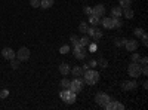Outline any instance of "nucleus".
<instances>
[{"instance_id":"f704fd0d","label":"nucleus","mask_w":148,"mask_h":110,"mask_svg":"<svg viewBox=\"0 0 148 110\" xmlns=\"http://www.w3.org/2000/svg\"><path fill=\"white\" fill-rule=\"evenodd\" d=\"M83 12H84L86 15H90V14H92V8H90V6H84V8H83Z\"/></svg>"},{"instance_id":"39448f33","label":"nucleus","mask_w":148,"mask_h":110,"mask_svg":"<svg viewBox=\"0 0 148 110\" xmlns=\"http://www.w3.org/2000/svg\"><path fill=\"white\" fill-rule=\"evenodd\" d=\"M110 100H111V97H110L108 94H105V92H98V94L95 95V101H96V104H98V106H101V107H104Z\"/></svg>"},{"instance_id":"1a4fd4ad","label":"nucleus","mask_w":148,"mask_h":110,"mask_svg":"<svg viewBox=\"0 0 148 110\" xmlns=\"http://www.w3.org/2000/svg\"><path fill=\"white\" fill-rule=\"evenodd\" d=\"M99 24L104 28H107V30H113L114 28V19H113V17H105L104 19L99 21Z\"/></svg>"},{"instance_id":"f257e3e1","label":"nucleus","mask_w":148,"mask_h":110,"mask_svg":"<svg viewBox=\"0 0 148 110\" xmlns=\"http://www.w3.org/2000/svg\"><path fill=\"white\" fill-rule=\"evenodd\" d=\"M83 80L88 83V85H90V86H92V85H96L98 80H99V73L89 67L88 70L83 73Z\"/></svg>"},{"instance_id":"72a5a7b5","label":"nucleus","mask_w":148,"mask_h":110,"mask_svg":"<svg viewBox=\"0 0 148 110\" xmlns=\"http://www.w3.org/2000/svg\"><path fill=\"white\" fill-rule=\"evenodd\" d=\"M30 5L33 8H39L40 6V0H30Z\"/></svg>"},{"instance_id":"473e14b6","label":"nucleus","mask_w":148,"mask_h":110,"mask_svg":"<svg viewBox=\"0 0 148 110\" xmlns=\"http://www.w3.org/2000/svg\"><path fill=\"white\" fill-rule=\"evenodd\" d=\"M19 64H21V61H19V59H15V58L12 59V68H18Z\"/></svg>"},{"instance_id":"b1692460","label":"nucleus","mask_w":148,"mask_h":110,"mask_svg":"<svg viewBox=\"0 0 148 110\" xmlns=\"http://www.w3.org/2000/svg\"><path fill=\"white\" fill-rule=\"evenodd\" d=\"M125 42H126V39H121V37L114 39V45H116L117 48H120V46H125Z\"/></svg>"},{"instance_id":"c85d7f7f","label":"nucleus","mask_w":148,"mask_h":110,"mask_svg":"<svg viewBox=\"0 0 148 110\" xmlns=\"http://www.w3.org/2000/svg\"><path fill=\"white\" fill-rule=\"evenodd\" d=\"M71 43L74 45V48H76V46H80V43H79V37H77V36H71Z\"/></svg>"},{"instance_id":"7ed1b4c3","label":"nucleus","mask_w":148,"mask_h":110,"mask_svg":"<svg viewBox=\"0 0 148 110\" xmlns=\"http://www.w3.org/2000/svg\"><path fill=\"white\" fill-rule=\"evenodd\" d=\"M127 73H129V76H132V77H139L141 76V64L139 63H132L129 64V67H127Z\"/></svg>"},{"instance_id":"58836bf2","label":"nucleus","mask_w":148,"mask_h":110,"mask_svg":"<svg viewBox=\"0 0 148 110\" xmlns=\"http://www.w3.org/2000/svg\"><path fill=\"white\" fill-rule=\"evenodd\" d=\"M88 46H89V51H90V52H93V51H96V45H95V43H89Z\"/></svg>"},{"instance_id":"dca6fc26","label":"nucleus","mask_w":148,"mask_h":110,"mask_svg":"<svg viewBox=\"0 0 148 110\" xmlns=\"http://www.w3.org/2000/svg\"><path fill=\"white\" fill-rule=\"evenodd\" d=\"M70 71H71L73 75L76 76V77H80V76H83V73H84V71H83V68H82L80 66H76V67H73V68H71Z\"/></svg>"},{"instance_id":"393cba45","label":"nucleus","mask_w":148,"mask_h":110,"mask_svg":"<svg viewBox=\"0 0 148 110\" xmlns=\"http://www.w3.org/2000/svg\"><path fill=\"white\" fill-rule=\"evenodd\" d=\"M119 5H120L121 8H130V5H132V0H120Z\"/></svg>"},{"instance_id":"423d86ee","label":"nucleus","mask_w":148,"mask_h":110,"mask_svg":"<svg viewBox=\"0 0 148 110\" xmlns=\"http://www.w3.org/2000/svg\"><path fill=\"white\" fill-rule=\"evenodd\" d=\"M104 109H107V110H125V106L119 101H116V100H110L104 106Z\"/></svg>"},{"instance_id":"f3484780","label":"nucleus","mask_w":148,"mask_h":110,"mask_svg":"<svg viewBox=\"0 0 148 110\" xmlns=\"http://www.w3.org/2000/svg\"><path fill=\"white\" fill-rule=\"evenodd\" d=\"M55 0H40V8L43 9H49V8H52Z\"/></svg>"},{"instance_id":"cd10ccee","label":"nucleus","mask_w":148,"mask_h":110,"mask_svg":"<svg viewBox=\"0 0 148 110\" xmlns=\"http://www.w3.org/2000/svg\"><path fill=\"white\" fill-rule=\"evenodd\" d=\"M133 33H135V36H136V37H141V36H142L145 31H144V28H141V27H136Z\"/></svg>"},{"instance_id":"a878e982","label":"nucleus","mask_w":148,"mask_h":110,"mask_svg":"<svg viewBox=\"0 0 148 110\" xmlns=\"http://www.w3.org/2000/svg\"><path fill=\"white\" fill-rule=\"evenodd\" d=\"M68 52H70V46H68V45H64V46L59 48V54L65 55V54H68Z\"/></svg>"},{"instance_id":"0eeeda50","label":"nucleus","mask_w":148,"mask_h":110,"mask_svg":"<svg viewBox=\"0 0 148 110\" xmlns=\"http://www.w3.org/2000/svg\"><path fill=\"white\" fill-rule=\"evenodd\" d=\"M16 58L19 61H27L30 58V49H28V48H25V46L19 48V51L16 52Z\"/></svg>"},{"instance_id":"ea45409f","label":"nucleus","mask_w":148,"mask_h":110,"mask_svg":"<svg viewBox=\"0 0 148 110\" xmlns=\"http://www.w3.org/2000/svg\"><path fill=\"white\" fill-rule=\"evenodd\" d=\"M82 68H83V71H86V70H88V68H89V64H84V66H83Z\"/></svg>"},{"instance_id":"e433bc0d","label":"nucleus","mask_w":148,"mask_h":110,"mask_svg":"<svg viewBox=\"0 0 148 110\" xmlns=\"http://www.w3.org/2000/svg\"><path fill=\"white\" fill-rule=\"evenodd\" d=\"M98 63H99V66H101L102 68H105V67L108 66V63H107V61H105V59H102V58H101L99 61H98Z\"/></svg>"},{"instance_id":"ddd939ff","label":"nucleus","mask_w":148,"mask_h":110,"mask_svg":"<svg viewBox=\"0 0 148 110\" xmlns=\"http://www.w3.org/2000/svg\"><path fill=\"white\" fill-rule=\"evenodd\" d=\"M74 57H76L77 59H84L86 58L84 48L83 46H76V48H74Z\"/></svg>"},{"instance_id":"a211bd4d","label":"nucleus","mask_w":148,"mask_h":110,"mask_svg":"<svg viewBox=\"0 0 148 110\" xmlns=\"http://www.w3.org/2000/svg\"><path fill=\"white\" fill-rule=\"evenodd\" d=\"M121 17H126L127 19H132L133 18V10L130 8H123V15Z\"/></svg>"},{"instance_id":"6ab92c4d","label":"nucleus","mask_w":148,"mask_h":110,"mask_svg":"<svg viewBox=\"0 0 148 110\" xmlns=\"http://www.w3.org/2000/svg\"><path fill=\"white\" fill-rule=\"evenodd\" d=\"M99 21H101V18H99V17H95V15H89V24H90V26L96 27L98 24H99Z\"/></svg>"},{"instance_id":"7c9ffc66","label":"nucleus","mask_w":148,"mask_h":110,"mask_svg":"<svg viewBox=\"0 0 148 110\" xmlns=\"http://www.w3.org/2000/svg\"><path fill=\"white\" fill-rule=\"evenodd\" d=\"M141 42H142V45H144V46H147V45H148V36H147L145 33L141 36Z\"/></svg>"},{"instance_id":"20e7f679","label":"nucleus","mask_w":148,"mask_h":110,"mask_svg":"<svg viewBox=\"0 0 148 110\" xmlns=\"http://www.w3.org/2000/svg\"><path fill=\"white\" fill-rule=\"evenodd\" d=\"M83 83H84V80L83 79H80V77H76V79H73V80H70V88L68 89H71L73 92H80L82 89H83Z\"/></svg>"},{"instance_id":"2eb2a0df","label":"nucleus","mask_w":148,"mask_h":110,"mask_svg":"<svg viewBox=\"0 0 148 110\" xmlns=\"http://www.w3.org/2000/svg\"><path fill=\"white\" fill-rule=\"evenodd\" d=\"M111 15H113L114 18H120L123 15V8L121 6H114L113 9H111Z\"/></svg>"},{"instance_id":"412c9836","label":"nucleus","mask_w":148,"mask_h":110,"mask_svg":"<svg viewBox=\"0 0 148 110\" xmlns=\"http://www.w3.org/2000/svg\"><path fill=\"white\" fill-rule=\"evenodd\" d=\"M101 37H102V31L98 30V28H95V31H93V34H92V39H93V40H99Z\"/></svg>"},{"instance_id":"4468645a","label":"nucleus","mask_w":148,"mask_h":110,"mask_svg":"<svg viewBox=\"0 0 148 110\" xmlns=\"http://www.w3.org/2000/svg\"><path fill=\"white\" fill-rule=\"evenodd\" d=\"M70 70H71V67L68 66V63H62V64L59 66V73H61L62 76H68Z\"/></svg>"},{"instance_id":"aec40b11","label":"nucleus","mask_w":148,"mask_h":110,"mask_svg":"<svg viewBox=\"0 0 148 110\" xmlns=\"http://www.w3.org/2000/svg\"><path fill=\"white\" fill-rule=\"evenodd\" d=\"M79 43H80V46H88L89 43H90V37H89V36H83V37H80L79 39Z\"/></svg>"},{"instance_id":"4c0bfd02","label":"nucleus","mask_w":148,"mask_h":110,"mask_svg":"<svg viewBox=\"0 0 148 110\" xmlns=\"http://www.w3.org/2000/svg\"><path fill=\"white\" fill-rule=\"evenodd\" d=\"M139 61H141V64H142V66H147V64H148V58H147V57H141Z\"/></svg>"},{"instance_id":"9b49d317","label":"nucleus","mask_w":148,"mask_h":110,"mask_svg":"<svg viewBox=\"0 0 148 110\" xmlns=\"http://www.w3.org/2000/svg\"><path fill=\"white\" fill-rule=\"evenodd\" d=\"M90 15H95V17H104L105 15V8H104V5H96V6H93L92 8V14Z\"/></svg>"},{"instance_id":"4be33fe9","label":"nucleus","mask_w":148,"mask_h":110,"mask_svg":"<svg viewBox=\"0 0 148 110\" xmlns=\"http://www.w3.org/2000/svg\"><path fill=\"white\" fill-rule=\"evenodd\" d=\"M88 28H89V26H88V22H80V26H79V30H80V33H88Z\"/></svg>"},{"instance_id":"c9c22d12","label":"nucleus","mask_w":148,"mask_h":110,"mask_svg":"<svg viewBox=\"0 0 148 110\" xmlns=\"http://www.w3.org/2000/svg\"><path fill=\"white\" fill-rule=\"evenodd\" d=\"M88 64H89V67H90V68H95V67L98 66V61H96V59H92V61H89Z\"/></svg>"},{"instance_id":"6e6552de","label":"nucleus","mask_w":148,"mask_h":110,"mask_svg":"<svg viewBox=\"0 0 148 110\" xmlns=\"http://www.w3.org/2000/svg\"><path fill=\"white\" fill-rule=\"evenodd\" d=\"M138 46H139V43H138V40H135V39H126V42H125V48L129 52L136 51Z\"/></svg>"},{"instance_id":"c756f323","label":"nucleus","mask_w":148,"mask_h":110,"mask_svg":"<svg viewBox=\"0 0 148 110\" xmlns=\"http://www.w3.org/2000/svg\"><path fill=\"white\" fill-rule=\"evenodd\" d=\"M8 97H9V91H8V89H3V91H0V98H2V100L8 98Z\"/></svg>"},{"instance_id":"f8f14e48","label":"nucleus","mask_w":148,"mask_h":110,"mask_svg":"<svg viewBox=\"0 0 148 110\" xmlns=\"http://www.w3.org/2000/svg\"><path fill=\"white\" fill-rule=\"evenodd\" d=\"M2 55L6 58V59H14L15 57H16V54H15V51L14 49H12V48H3V49H2Z\"/></svg>"},{"instance_id":"f03ea898","label":"nucleus","mask_w":148,"mask_h":110,"mask_svg":"<svg viewBox=\"0 0 148 110\" xmlns=\"http://www.w3.org/2000/svg\"><path fill=\"white\" fill-rule=\"evenodd\" d=\"M61 100H62L64 103L67 104H74L76 103V92H73L71 89H62L59 94Z\"/></svg>"},{"instance_id":"5701e85b","label":"nucleus","mask_w":148,"mask_h":110,"mask_svg":"<svg viewBox=\"0 0 148 110\" xmlns=\"http://www.w3.org/2000/svg\"><path fill=\"white\" fill-rule=\"evenodd\" d=\"M61 88H62V89H68L70 88V80L67 77H64L62 80H61Z\"/></svg>"},{"instance_id":"bb28decb","label":"nucleus","mask_w":148,"mask_h":110,"mask_svg":"<svg viewBox=\"0 0 148 110\" xmlns=\"http://www.w3.org/2000/svg\"><path fill=\"white\" fill-rule=\"evenodd\" d=\"M130 59L133 61V63H139V59H141V55H139L138 52H135V51H133V54H132Z\"/></svg>"},{"instance_id":"9d476101","label":"nucleus","mask_w":148,"mask_h":110,"mask_svg":"<svg viewBox=\"0 0 148 110\" xmlns=\"http://www.w3.org/2000/svg\"><path fill=\"white\" fill-rule=\"evenodd\" d=\"M121 88L125 91H133L138 88V83H136V80H126L121 83Z\"/></svg>"},{"instance_id":"2f4dec72","label":"nucleus","mask_w":148,"mask_h":110,"mask_svg":"<svg viewBox=\"0 0 148 110\" xmlns=\"http://www.w3.org/2000/svg\"><path fill=\"white\" fill-rule=\"evenodd\" d=\"M113 19H114V28L121 27V21H120V18H114V17H113Z\"/></svg>"}]
</instances>
